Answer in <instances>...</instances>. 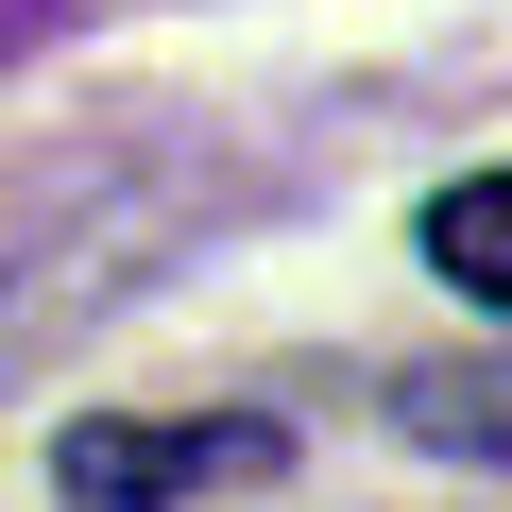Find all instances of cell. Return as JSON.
Here are the masks:
<instances>
[{"instance_id":"3957f363","label":"cell","mask_w":512,"mask_h":512,"mask_svg":"<svg viewBox=\"0 0 512 512\" xmlns=\"http://www.w3.org/2000/svg\"><path fill=\"white\" fill-rule=\"evenodd\" d=\"M410 427H427V444H495V461H512V376H410Z\"/></svg>"},{"instance_id":"6da1fadb","label":"cell","mask_w":512,"mask_h":512,"mask_svg":"<svg viewBox=\"0 0 512 512\" xmlns=\"http://www.w3.org/2000/svg\"><path fill=\"white\" fill-rule=\"evenodd\" d=\"M291 461V427L274 410H171V427H69V512H171V495H222V478H274Z\"/></svg>"},{"instance_id":"7a4b0ae2","label":"cell","mask_w":512,"mask_h":512,"mask_svg":"<svg viewBox=\"0 0 512 512\" xmlns=\"http://www.w3.org/2000/svg\"><path fill=\"white\" fill-rule=\"evenodd\" d=\"M427 256L478 291V308H512V171H478V188H444L427 205Z\"/></svg>"}]
</instances>
